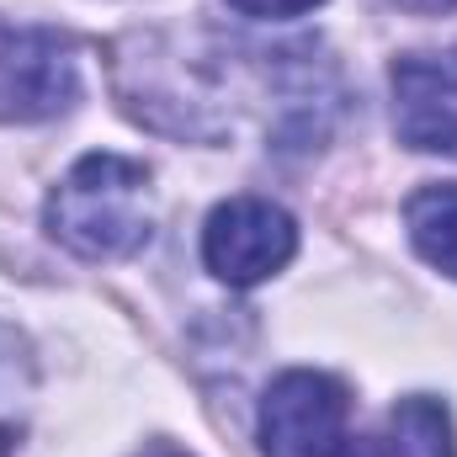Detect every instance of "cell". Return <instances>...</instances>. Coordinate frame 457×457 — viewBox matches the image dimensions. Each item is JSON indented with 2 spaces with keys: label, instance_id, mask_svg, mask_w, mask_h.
<instances>
[{
  "label": "cell",
  "instance_id": "6",
  "mask_svg": "<svg viewBox=\"0 0 457 457\" xmlns=\"http://www.w3.org/2000/svg\"><path fill=\"white\" fill-rule=\"evenodd\" d=\"M453 415L431 394H410L372 436H345L336 457H453Z\"/></svg>",
  "mask_w": 457,
  "mask_h": 457
},
{
  "label": "cell",
  "instance_id": "9",
  "mask_svg": "<svg viewBox=\"0 0 457 457\" xmlns=\"http://www.w3.org/2000/svg\"><path fill=\"white\" fill-rule=\"evenodd\" d=\"M228 5L245 11V16H303V11H314L325 0H228Z\"/></svg>",
  "mask_w": 457,
  "mask_h": 457
},
{
  "label": "cell",
  "instance_id": "2",
  "mask_svg": "<svg viewBox=\"0 0 457 457\" xmlns=\"http://www.w3.org/2000/svg\"><path fill=\"white\" fill-rule=\"evenodd\" d=\"M80 96L75 43L54 27L0 21V122H48Z\"/></svg>",
  "mask_w": 457,
  "mask_h": 457
},
{
  "label": "cell",
  "instance_id": "10",
  "mask_svg": "<svg viewBox=\"0 0 457 457\" xmlns=\"http://www.w3.org/2000/svg\"><path fill=\"white\" fill-rule=\"evenodd\" d=\"M404 5H415V11H453L457 0H404Z\"/></svg>",
  "mask_w": 457,
  "mask_h": 457
},
{
  "label": "cell",
  "instance_id": "5",
  "mask_svg": "<svg viewBox=\"0 0 457 457\" xmlns=\"http://www.w3.org/2000/svg\"><path fill=\"white\" fill-rule=\"evenodd\" d=\"M394 128L410 149L457 154V48L394 59Z\"/></svg>",
  "mask_w": 457,
  "mask_h": 457
},
{
  "label": "cell",
  "instance_id": "4",
  "mask_svg": "<svg viewBox=\"0 0 457 457\" xmlns=\"http://www.w3.org/2000/svg\"><path fill=\"white\" fill-rule=\"evenodd\" d=\"M298 250V224L266 197H228L203 224V261L228 287H255L277 277Z\"/></svg>",
  "mask_w": 457,
  "mask_h": 457
},
{
  "label": "cell",
  "instance_id": "7",
  "mask_svg": "<svg viewBox=\"0 0 457 457\" xmlns=\"http://www.w3.org/2000/svg\"><path fill=\"white\" fill-rule=\"evenodd\" d=\"M404 228L420 261L457 277V181H431L404 203Z\"/></svg>",
  "mask_w": 457,
  "mask_h": 457
},
{
  "label": "cell",
  "instance_id": "3",
  "mask_svg": "<svg viewBox=\"0 0 457 457\" xmlns=\"http://www.w3.org/2000/svg\"><path fill=\"white\" fill-rule=\"evenodd\" d=\"M351 399L330 372L293 367L261 399V453L266 457H336L345 442Z\"/></svg>",
  "mask_w": 457,
  "mask_h": 457
},
{
  "label": "cell",
  "instance_id": "8",
  "mask_svg": "<svg viewBox=\"0 0 457 457\" xmlns=\"http://www.w3.org/2000/svg\"><path fill=\"white\" fill-rule=\"evenodd\" d=\"M32 388H37L32 351H27V341H21L11 325H0V457L16 453V442H21V431H27Z\"/></svg>",
  "mask_w": 457,
  "mask_h": 457
},
{
  "label": "cell",
  "instance_id": "11",
  "mask_svg": "<svg viewBox=\"0 0 457 457\" xmlns=\"http://www.w3.org/2000/svg\"><path fill=\"white\" fill-rule=\"evenodd\" d=\"M144 457H187V453H170V447H154V453H144Z\"/></svg>",
  "mask_w": 457,
  "mask_h": 457
},
{
  "label": "cell",
  "instance_id": "1",
  "mask_svg": "<svg viewBox=\"0 0 457 457\" xmlns=\"http://www.w3.org/2000/svg\"><path fill=\"white\" fill-rule=\"evenodd\" d=\"M43 224L64 250L86 261H117V255L144 250L154 228L149 170L128 154H86L48 192Z\"/></svg>",
  "mask_w": 457,
  "mask_h": 457
}]
</instances>
